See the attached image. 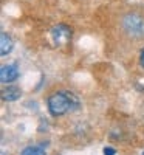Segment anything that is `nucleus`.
<instances>
[{
	"instance_id": "f257e3e1",
	"label": "nucleus",
	"mask_w": 144,
	"mask_h": 155,
	"mask_svg": "<svg viewBox=\"0 0 144 155\" xmlns=\"http://www.w3.org/2000/svg\"><path fill=\"white\" fill-rule=\"evenodd\" d=\"M79 98L68 90H57L47 98V109L53 118H61L70 112H74L79 109Z\"/></svg>"
},
{
	"instance_id": "423d86ee",
	"label": "nucleus",
	"mask_w": 144,
	"mask_h": 155,
	"mask_svg": "<svg viewBox=\"0 0 144 155\" xmlns=\"http://www.w3.org/2000/svg\"><path fill=\"white\" fill-rule=\"evenodd\" d=\"M12 48H14V42H12V39L8 33H2L0 34V54H2L3 58L8 56Z\"/></svg>"
},
{
	"instance_id": "39448f33",
	"label": "nucleus",
	"mask_w": 144,
	"mask_h": 155,
	"mask_svg": "<svg viewBox=\"0 0 144 155\" xmlns=\"http://www.w3.org/2000/svg\"><path fill=\"white\" fill-rule=\"evenodd\" d=\"M22 96V90L17 85H8L2 90V99L8 102H14Z\"/></svg>"
},
{
	"instance_id": "9d476101",
	"label": "nucleus",
	"mask_w": 144,
	"mask_h": 155,
	"mask_svg": "<svg viewBox=\"0 0 144 155\" xmlns=\"http://www.w3.org/2000/svg\"><path fill=\"white\" fill-rule=\"evenodd\" d=\"M141 155H144V150H142V153H141Z\"/></svg>"
},
{
	"instance_id": "7ed1b4c3",
	"label": "nucleus",
	"mask_w": 144,
	"mask_h": 155,
	"mask_svg": "<svg viewBox=\"0 0 144 155\" xmlns=\"http://www.w3.org/2000/svg\"><path fill=\"white\" fill-rule=\"evenodd\" d=\"M50 34H51V41H53V44L56 47L67 45L71 41V37H73L71 28L68 27V25H65V23H59V25H56V27H53Z\"/></svg>"
},
{
	"instance_id": "0eeeda50",
	"label": "nucleus",
	"mask_w": 144,
	"mask_h": 155,
	"mask_svg": "<svg viewBox=\"0 0 144 155\" xmlns=\"http://www.w3.org/2000/svg\"><path fill=\"white\" fill-rule=\"evenodd\" d=\"M20 155H47V152L44 146L36 144V146H27L20 152Z\"/></svg>"
},
{
	"instance_id": "20e7f679",
	"label": "nucleus",
	"mask_w": 144,
	"mask_h": 155,
	"mask_svg": "<svg viewBox=\"0 0 144 155\" xmlns=\"http://www.w3.org/2000/svg\"><path fill=\"white\" fill-rule=\"evenodd\" d=\"M19 78V65L17 64H8L0 68V82L8 85L12 84L14 81H17Z\"/></svg>"
},
{
	"instance_id": "6e6552de",
	"label": "nucleus",
	"mask_w": 144,
	"mask_h": 155,
	"mask_svg": "<svg viewBox=\"0 0 144 155\" xmlns=\"http://www.w3.org/2000/svg\"><path fill=\"white\" fill-rule=\"evenodd\" d=\"M102 153L104 155H116V149H113L110 146H106V147L102 149Z\"/></svg>"
},
{
	"instance_id": "f03ea898",
	"label": "nucleus",
	"mask_w": 144,
	"mask_h": 155,
	"mask_svg": "<svg viewBox=\"0 0 144 155\" xmlns=\"http://www.w3.org/2000/svg\"><path fill=\"white\" fill-rule=\"evenodd\" d=\"M123 31L132 39H144V16L139 12H127L121 19Z\"/></svg>"
},
{
	"instance_id": "1a4fd4ad",
	"label": "nucleus",
	"mask_w": 144,
	"mask_h": 155,
	"mask_svg": "<svg viewBox=\"0 0 144 155\" xmlns=\"http://www.w3.org/2000/svg\"><path fill=\"white\" fill-rule=\"evenodd\" d=\"M138 61H139V65H141V68H144V48L139 51V58H138Z\"/></svg>"
}]
</instances>
